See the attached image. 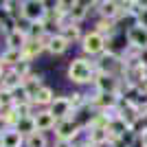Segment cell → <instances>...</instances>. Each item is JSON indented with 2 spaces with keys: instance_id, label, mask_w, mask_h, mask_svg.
<instances>
[{
  "instance_id": "cell-1",
  "label": "cell",
  "mask_w": 147,
  "mask_h": 147,
  "mask_svg": "<svg viewBox=\"0 0 147 147\" xmlns=\"http://www.w3.org/2000/svg\"><path fill=\"white\" fill-rule=\"evenodd\" d=\"M94 75H97V66L84 57L73 59L68 66V79L73 84H90V81H94Z\"/></svg>"
},
{
  "instance_id": "cell-2",
  "label": "cell",
  "mask_w": 147,
  "mask_h": 147,
  "mask_svg": "<svg viewBox=\"0 0 147 147\" xmlns=\"http://www.w3.org/2000/svg\"><path fill=\"white\" fill-rule=\"evenodd\" d=\"M97 70L99 73H105V75L119 77V73H125V61H123V57L114 55V53H110V51H105L103 55L99 57V61H97Z\"/></svg>"
},
{
  "instance_id": "cell-3",
  "label": "cell",
  "mask_w": 147,
  "mask_h": 147,
  "mask_svg": "<svg viewBox=\"0 0 147 147\" xmlns=\"http://www.w3.org/2000/svg\"><path fill=\"white\" fill-rule=\"evenodd\" d=\"M81 51L90 57L103 55L105 51H108V40H105L103 35H99L97 31H90V33H86L84 40H81Z\"/></svg>"
},
{
  "instance_id": "cell-4",
  "label": "cell",
  "mask_w": 147,
  "mask_h": 147,
  "mask_svg": "<svg viewBox=\"0 0 147 147\" xmlns=\"http://www.w3.org/2000/svg\"><path fill=\"white\" fill-rule=\"evenodd\" d=\"M46 11H49L46 2H40V0H26L24 5H22V18L29 20V24H33V22H44Z\"/></svg>"
},
{
  "instance_id": "cell-5",
  "label": "cell",
  "mask_w": 147,
  "mask_h": 147,
  "mask_svg": "<svg viewBox=\"0 0 147 147\" xmlns=\"http://www.w3.org/2000/svg\"><path fill=\"white\" fill-rule=\"evenodd\" d=\"M121 97L119 94H108V92H97L92 99H88V105L97 108L99 112H114L119 108Z\"/></svg>"
},
{
  "instance_id": "cell-6",
  "label": "cell",
  "mask_w": 147,
  "mask_h": 147,
  "mask_svg": "<svg viewBox=\"0 0 147 147\" xmlns=\"http://www.w3.org/2000/svg\"><path fill=\"white\" fill-rule=\"evenodd\" d=\"M81 132V123H77L75 119H66V121H59L55 127V136L57 141H68L73 143Z\"/></svg>"
},
{
  "instance_id": "cell-7",
  "label": "cell",
  "mask_w": 147,
  "mask_h": 147,
  "mask_svg": "<svg viewBox=\"0 0 147 147\" xmlns=\"http://www.w3.org/2000/svg\"><path fill=\"white\" fill-rule=\"evenodd\" d=\"M127 46L134 51H145L147 49V26H141L136 22L134 26L127 29Z\"/></svg>"
},
{
  "instance_id": "cell-8",
  "label": "cell",
  "mask_w": 147,
  "mask_h": 147,
  "mask_svg": "<svg viewBox=\"0 0 147 147\" xmlns=\"http://www.w3.org/2000/svg\"><path fill=\"white\" fill-rule=\"evenodd\" d=\"M94 86H97V92L119 94V90H121V81H119V77H114V75L97 73V75H94Z\"/></svg>"
},
{
  "instance_id": "cell-9",
  "label": "cell",
  "mask_w": 147,
  "mask_h": 147,
  "mask_svg": "<svg viewBox=\"0 0 147 147\" xmlns=\"http://www.w3.org/2000/svg\"><path fill=\"white\" fill-rule=\"evenodd\" d=\"M49 112L57 119V121L73 119L70 114H75V112H73V105H70V99H68V97H55V101L49 105Z\"/></svg>"
},
{
  "instance_id": "cell-10",
  "label": "cell",
  "mask_w": 147,
  "mask_h": 147,
  "mask_svg": "<svg viewBox=\"0 0 147 147\" xmlns=\"http://www.w3.org/2000/svg\"><path fill=\"white\" fill-rule=\"evenodd\" d=\"M29 42V33H26V26H18V29L7 35V49L13 51H22L24 44Z\"/></svg>"
},
{
  "instance_id": "cell-11",
  "label": "cell",
  "mask_w": 147,
  "mask_h": 147,
  "mask_svg": "<svg viewBox=\"0 0 147 147\" xmlns=\"http://www.w3.org/2000/svg\"><path fill=\"white\" fill-rule=\"evenodd\" d=\"M59 35L64 37V40H66L68 44H75V42H79V40H84L79 24H77V22H70V20L61 24V29H59Z\"/></svg>"
},
{
  "instance_id": "cell-12",
  "label": "cell",
  "mask_w": 147,
  "mask_h": 147,
  "mask_svg": "<svg viewBox=\"0 0 147 147\" xmlns=\"http://www.w3.org/2000/svg\"><path fill=\"white\" fill-rule=\"evenodd\" d=\"M57 123H59V121H57L49 110H42V112H37V114H35V127H37V132H51V129L57 127Z\"/></svg>"
},
{
  "instance_id": "cell-13",
  "label": "cell",
  "mask_w": 147,
  "mask_h": 147,
  "mask_svg": "<svg viewBox=\"0 0 147 147\" xmlns=\"http://www.w3.org/2000/svg\"><path fill=\"white\" fill-rule=\"evenodd\" d=\"M68 46H70V44H68L59 33H55V35H46V51H49L51 55H64Z\"/></svg>"
},
{
  "instance_id": "cell-14",
  "label": "cell",
  "mask_w": 147,
  "mask_h": 147,
  "mask_svg": "<svg viewBox=\"0 0 147 147\" xmlns=\"http://www.w3.org/2000/svg\"><path fill=\"white\" fill-rule=\"evenodd\" d=\"M42 51H44V44L42 40H29V42L24 44V49H22V57H24V61H33L35 57L42 55Z\"/></svg>"
},
{
  "instance_id": "cell-15",
  "label": "cell",
  "mask_w": 147,
  "mask_h": 147,
  "mask_svg": "<svg viewBox=\"0 0 147 147\" xmlns=\"http://www.w3.org/2000/svg\"><path fill=\"white\" fill-rule=\"evenodd\" d=\"M94 7H99L101 18H105V20H117V16L123 13L119 2H112V0H108V2H94Z\"/></svg>"
},
{
  "instance_id": "cell-16",
  "label": "cell",
  "mask_w": 147,
  "mask_h": 147,
  "mask_svg": "<svg viewBox=\"0 0 147 147\" xmlns=\"http://www.w3.org/2000/svg\"><path fill=\"white\" fill-rule=\"evenodd\" d=\"M22 145H24V136L18 129H7L0 136V147H22Z\"/></svg>"
},
{
  "instance_id": "cell-17",
  "label": "cell",
  "mask_w": 147,
  "mask_h": 147,
  "mask_svg": "<svg viewBox=\"0 0 147 147\" xmlns=\"http://www.w3.org/2000/svg\"><path fill=\"white\" fill-rule=\"evenodd\" d=\"M94 5V2H92ZM90 2H73V7H70V13H68V20L70 22H77L79 24L81 20L88 16V11H90Z\"/></svg>"
},
{
  "instance_id": "cell-18",
  "label": "cell",
  "mask_w": 147,
  "mask_h": 147,
  "mask_svg": "<svg viewBox=\"0 0 147 147\" xmlns=\"http://www.w3.org/2000/svg\"><path fill=\"white\" fill-rule=\"evenodd\" d=\"M53 101H55V92H53V88H49V86H42L35 94H33V99H31L33 105H51Z\"/></svg>"
},
{
  "instance_id": "cell-19",
  "label": "cell",
  "mask_w": 147,
  "mask_h": 147,
  "mask_svg": "<svg viewBox=\"0 0 147 147\" xmlns=\"http://www.w3.org/2000/svg\"><path fill=\"white\" fill-rule=\"evenodd\" d=\"M88 143L94 145V147L105 145V143H110V132L103 129V127H92V129H88Z\"/></svg>"
},
{
  "instance_id": "cell-20",
  "label": "cell",
  "mask_w": 147,
  "mask_h": 147,
  "mask_svg": "<svg viewBox=\"0 0 147 147\" xmlns=\"http://www.w3.org/2000/svg\"><path fill=\"white\" fill-rule=\"evenodd\" d=\"M94 31H97L99 35H103L105 40H112V35L117 33V22L114 20H105V18H101L94 24Z\"/></svg>"
},
{
  "instance_id": "cell-21",
  "label": "cell",
  "mask_w": 147,
  "mask_h": 147,
  "mask_svg": "<svg viewBox=\"0 0 147 147\" xmlns=\"http://www.w3.org/2000/svg\"><path fill=\"white\" fill-rule=\"evenodd\" d=\"M2 84H5V90L13 92V90H18V88L22 86V77H20L13 68H9V70H5V75H2Z\"/></svg>"
},
{
  "instance_id": "cell-22",
  "label": "cell",
  "mask_w": 147,
  "mask_h": 147,
  "mask_svg": "<svg viewBox=\"0 0 147 147\" xmlns=\"http://www.w3.org/2000/svg\"><path fill=\"white\" fill-rule=\"evenodd\" d=\"M42 86H44V84H42V77L35 75V73H31L29 77H24V81H22V88L26 90V94H29L31 99H33V94H35Z\"/></svg>"
},
{
  "instance_id": "cell-23",
  "label": "cell",
  "mask_w": 147,
  "mask_h": 147,
  "mask_svg": "<svg viewBox=\"0 0 147 147\" xmlns=\"http://www.w3.org/2000/svg\"><path fill=\"white\" fill-rule=\"evenodd\" d=\"M0 61H2V66H11V68H16L20 61H24V57H22V51L7 49L5 53H2V57H0Z\"/></svg>"
},
{
  "instance_id": "cell-24",
  "label": "cell",
  "mask_w": 147,
  "mask_h": 147,
  "mask_svg": "<svg viewBox=\"0 0 147 147\" xmlns=\"http://www.w3.org/2000/svg\"><path fill=\"white\" fill-rule=\"evenodd\" d=\"M13 129H18L24 138H26V136H31L33 132H37V127H35V117H24V119H20L18 125H16Z\"/></svg>"
},
{
  "instance_id": "cell-25",
  "label": "cell",
  "mask_w": 147,
  "mask_h": 147,
  "mask_svg": "<svg viewBox=\"0 0 147 147\" xmlns=\"http://www.w3.org/2000/svg\"><path fill=\"white\" fill-rule=\"evenodd\" d=\"M26 147H49V141H46V134L44 132H33L31 136L24 138Z\"/></svg>"
},
{
  "instance_id": "cell-26",
  "label": "cell",
  "mask_w": 147,
  "mask_h": 147,
  "mask_svg": "<svg viewBox=\"0 0 147 147\" xmlns=\"http://www.w3.org/2000/svg\"><path fill=\"white\" fill-rule=\"evenodd\" d=\"M0 117H2V121L7 123V127H9V129H13L16 125H18V121H20V114H18L16 108H7V110H2V112H0Z\"/></svg>"
},
{
  "instance_id": "cell-27",
  "label": "cell",
  "mask_w": 147,
  "mask_h": 147,
  "mask_svg": "<svg viewBox=\"0 0 147 147\" xmlns=\"http://www.w3.org/2000/svg\"><path fill=\"white\" fill-rule=\"evenodd\" d=\"M22 5L24 2H16V0H7L5 2V13H9L11 18H16L20 22V18H22Z\"/></svg>"
},
{
  "instance_id": "cell-28",
  "label": "cell",
  "mask_w": 147,
  "mask_h": 147,
  "mask_svg": "<svg viewBox=\"0 0 147 147\" xmlns=\"http://www.w3.org/2000/svg\"><path fill=\"white\" fill-rule=\"evenodd\" d=\"M70 105H73V112H79V110H84L88 105V99H86V94H81V92H73L70 94Z\"/></svg>"
},
{
  "instance_id": "cell-29",
  "label": "cell",
  "mask_w": 147,
  "mask_h": 147,
  "mask_svg": "<svg viewBox=\"0 0 147 147\" xmlns=\"http://www.w3.org/2000/svg\"><path fill=\"white\" fill-rule=\"evenodd\" d=\"M31 103V97L26 94V90L22 86L18 88V90H13V105H26Z\"/></svg>"
},
{
  "instance_id": "cell-30",
  "label": "cell",
  "mask_w": 147,
  "mask_h": 147,
  "mask_svg": "<svg viewBox=\"0 0 147 147\" xmlns=\"http://www.w3.org/2000/svg\"><path fill=\"white\" fill-rule=\"evenodd\" d=\"M53 147H75V145H73V143H68V141H55Z\"/></svg>"
},
{
  "instance_id": "cell-31",
  "label": "cell",
  "mask_w": 147,
  "mask_h": 147,
  "mask_svg": "<svg viewBox=\"0 0 147 147\" xmlns=\"http://www.w3.org/2000/svg\"><path fill=\"white\" fill-rule=\"evenodd\" d=\"M7 129H9V127H7V123H5V121H2V117H0V136L5 134Z\"/></svg>"
},
{
  "instance_id": "cell-32",
  "label": "cell",
  "mask_w": 147,
  "mask_h": 147,
  "mask_svg": "<svg viewBox=\"0 0 147 147\" xmlns=\"http://www.w3.org/2000/svg\"><path fill=\"white\" fill-rule=\"evenodd\" d=\"M141 138H143V145L147 147V129H145V132H143V134H141Z\"/></svg>"
},
{
  "instance_id": "cell-33",
  "label": "cell",
  "mask_w": 147,
  "mask_h": 147,
  "mask_svg": "<svg viewBox=\"0 0 147 147\" xmlns=\"http://www.w3.org/2000/svg\"><path fill=\"white\" fill-rule=\"evenodd\" d=\"M75 147H94V145H90V143L86 141V143H81V145H75Z\"/></svg>"
},
{
  "instance_id": "cell-34",
  "label": "cell",
  "mask_w": 147,
  "mask_h": 147,
  "mask_svg": "<svg viewBox=\"0 0 147 147\" xmlns=\"http://www.w3.org/2000/svg\"><path fill=\"white\" fill-rule=\"evenodd\" d=\"M2 75H5V66H2V61H0V79H2Z\"/></svg>"
}]
</instances>
